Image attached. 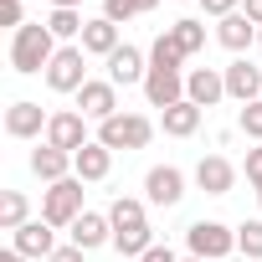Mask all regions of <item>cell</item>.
Returning a JSON list of instances; mask_svg holds the SVG:
<instances>
[{
  "mask_svg": "<svg viewBox=\"0 0 262 262\" xmlns=\"http://www.w3.org/2000/svg\"><path fill=\"white\" fill-rule=\"evenodd\" d=\"M180 62H185V52L170 41V31H160L155 47H149V67H180Z\"/></svg>",
  "mask_w": 262,
  "mask_h": 262,
  "instance_id": "4316f807",
  "label": "cell"
},
{
  "mask_svg": "<svg viewBox=\"0 0 262 262\" xmlns=\"http://www.w3.org/2000/svg\"><path fill=\"white\" fill-rule=\"evenodd\" d=\"M77 216H82V180L77 175H67V180L41 190V221L47 226H72Z\"/></svg>",
  "mask_w": 262,
  "mask_h": 262,
  "instance_id": "277c9868",
  "label": "cell"
},
{
  "mask_svg": "<svg viewBox=\"0 0 262 262\" xmlns=\"http://www.w3.org/2000/svg\"><path fill=\"white\" fill-rule=\"evenodd\" d=\"M236 252L252 257V262H262V221H242L236 226Z\"/></svg>",
  "mask_w": 262,
  "mask_h": 262,
  "instance_id": "83f0119b",
  "label": "cell"
},
{
  "mask_svg": "<svg viewBox=\"0 0 262 262\" xmlns=\"http://www.w3.org/2000/svg\"><path fill=\"white\" fill-rule=\"evenodd\" d=\"M144 77H149V57H144L139 47L123 41V47L108 57V82H113V88H134V82H144Z\"/></svg>",
  "mask_w": 262,
  "mask_h": 262,
  "instance_id": "7c38bea8",
  "label": "cell"
},
{
  "mask_svg": "<svg viewBox=\"0 0 262 262\" xmlns=\"http://www.w3.org/2000/svg\"><path fill=\"white\" fill-rule=\"evenodd\" d=\"M26 221H31L26 190H6V195H0V231H21Z\"/></svg>",
  "mask_w": 262,
  "mask_h": 262,
  "instance_id": "cb8c5ba5",
  "label": "cell"
},
{
  "mask_svg": "<svg viewBox=\"0 0 262 262\" xmlns=\"http://www.w3.org/2000/svg\"><path fill=\"white\" fill-rule=\"evenodd\" d=\"M185 247H190V257H201V262H221V257L236 252V231L221 226V221H195V226L185 231Z\"/></svg>",
  "mask_w": 262,
  "mask_h": 262,
  "instance_id": "5b68a950",
  "label": "cell"
},
{
  "mask_svg": "<svg viewBox=\"0 0 262 262\" xmlns=\"http://www.w3.org/2000/svg\"><path fill=\"white\" fill-rule=\"evenodd\" d=\"M52 57H57V36H52V26H47V21H26V26L11 36V67H16L21 77L47 72V67H52Z\"/></svg>",
  "mask_w": 262,
  "mask_h": 262,
  "instance_id": "7a4b0ae2",
  "label": "cell"
},
{
  "mask_svg": "<svg viewBox=\"0 0 262 262\" xmlns=\"http://www.w3.org/2000/svg\"><path fill=\"white\" fill-rule=\"evenodd\" d=\"M242 11H247V21L262 31V0H242Z\"/></svg>",
  "mask_w": 262,
  "mask_h": 262,
  "instance_id": "e575fe53",
  "label": "cell"
},
{
  "mask_svg": "<svg viewBox=\"0 0 262 262\" xmlns=\"http://www.w3.org/2000/svg\"><path fill=\"white\" fill-rule=\"evenodd\" d=\"M108 170H113V149H103L98 139H93V144H82V149L72 155V175H77L82 185H93V180H108Z\"/></svg>",
  "mask_w": 262,
  "mask_h": 262,
  "instance_id": "ac0fdd59",
  "label": "cell"
},
{
  "mask_svg": "<svg viewBox=\"0 0 262 262\" xmlns=\"http://www.w3.org/2000/svg\"><path fill=\"white\" fill-rule=\"evenodd\" d=\"M155 139V123L144 118V113H113L108 123H98V144L103 149H144Z\"/></svg>",
  "mask_w": 262,
  "mask_h": 262,
  "instance_id": "3957f363",
  "label": "cell"
},
{
  "mask_svg": "<svg viewBox=\"0 0 262 262\" xmlns=\"http://www.w3.org/2000/svg\"><path fill=\"white\" fill-rule=\"evenodd\" d=\"M185 262H201V257H185Z\"/></svg>",
  "mask_w": 262,
  "mask_h": 262,
  "instance_id": "f35d334b",
  "label": "cell"
},
{
  "mask_svg": "<svg viewBox=\"0 0 262 262\" xmlns=\"http://www.w3.org/2000/svg\"><path fill=\"white\" fill-rule=\"evenodd\" d=\"M11 247L21 252V257H52L57 252V226H47V221H26L21 231H11Z\"/></svg>",
  "mask_w": 262,
  "mask_h": 262,
  "instance_id": "2e32d148",
  "label": "cell"
},
{
  "mask_svg": "<svg viewBox=\"0 0 262 262\" xmlns=\"http://www.w3.org/2000/svg\"><path fill=\"white\" fill-rule=\"evenodd\" d=\"M257 47H262V31H257Z\"/></svg>",
  "mask_w": 262,
  "mask_h": 262,
  "instance_id": "74e56055",
  "label": "cell"
},
{
  "mask_svg": "<svg viewBox=\"0 0 262 262\" xmlns=\"http://www.w3.org/2000/svg\"><path fill=\"white\" fill-rule=\"evenodd\" d=\"M88 82V52L82 47H57L52 67H47V88L52 93H82Z\"/></svg>",
  "mask_w": 262,
  "mask_h": 262,
  "instance_id": "8992f818",
  "label": "cell"
},
{
  "mask_svg": "<svg viewBox=\"0 0 262 262\" xmlns=\"http://www.w3.org/2000/svg\"><path fill=\"white\" fill-rule=\"evenodd\" d=\"M257 201H262V190H257Z\"/></svg>",
  "mask_w": 262,
  "mask_h": 262,
  "instance_id": "ab89813d",
  "label": "cell"
},
{
  "mask_svg": "<svg viewBox=\"0 0 262 262\" xmlns=\"http://www.w3.org/2000/svg\"><path fill=\"white\" fill-rule=\"evenodd\" d=\"M216 41H221L226 52H236V57H242V52L257 41V26L247 21V11H236V16H226V21L216 26Z\"/></svg>",
  "mask_w": 262,
  "mask_h": 262,
  "instance_id": "44dd1931",
  "label": "cell"
},
{
  "mask_svg": "<svg viewBox=\"0 0 262 262\" xmlns=\"http://www.w3.org/2000/svg\"><path fill=\"white\" fill-rule=\"evenodd\" d=\"M247 180L262 190V144H257V149H247Z\"/></svg>",
  "mask_w": 262,
  "mask_h": 262,
  "instance_id": "1f68e13d",
  "label": "cell"
},
{
  "mask_svg": "<svg viewBox=\"0 0 262 262\" xmlns=\"http://www.w3.org/2000/svg\"><path fill=\"white\" fill-rule=\"evenodd\" d=\"M221 77H226V98H236L242 108L262 98V72H257V67L247 62V57H236L231 67H221Z\"/></svg>",
  "mask_w": 262,
  "mask_h": 262,
  "instance_id": "5bb4252c",
  "label": "cell"
},
{
  "mask_svg": "<svg viewBox=\"0 0 262 262\" xmlns=\"http://www.w3.org/2000/svg\"><path fill=\"white\" fill-rule=\"evenodd\" d=\"M236 123H242V134H247V139H257V144H262V98H257V103H247Z\"/></svg>",
  "mask_w": 262,
  "mask_h": 262,
  "instance_id": "f1b7e54d",
  "label": "cell"
},
{
  "mask_svg": "<svg viewBox=\"0 0 262 262\" xmlns=\"http://www.w3.org/2000/svg\"><path fill=\"white\" fill-rule=\"evenodd\" d=\"M185 98H190L195 108H216V103L226 98L221 67H190V72H185Z\"/></svg>",
  "mask_w": 262,
  "mask_h": 262,
  "instance_id": "8fae6325",
  "label": "cell"
},
{
  "mask_svg": "<svg viewBox=\"0 0 262 262\" xmlns=\"http://www.w3.org/2000/svg\"><path fill=\"white\" fill-rule=\"evenodd\" d=\"M82 0H52V11H77Z\"/></svg>",
  "mask_w": 262,
  "mask_h": 262,
  "instance_id": "8d00e7d4",
  "label": "cell"
},
{
  "mask_svg": "<svg viewBox=\"0 0 262 262\" xmlns=\"http://www.w3.org/2000/svg\"><path fill=\"white\" fill-rule=\"evenodd\" d=\"M139 262H180V257H175V252H170V247H160V242H155V247H149V252H144V257H139Z\"/></svg>",
  "mask_w": 262,
  "mask_h": 262,
  "instance_id": "d6a6232c",
  "label": "cell"
},
{
  "mask_svg": "<svg viewBox=\"0 0 262 262\" xmlns=\"http://www.w3.org/2000/svg\"><path fill=\"white\" fill-rule=\"evenodd\" d=\"M144 98H149V108H175V103H185V72L180 67H149V77H144Z\"/></svg>",
  "mask_w": 262,
  "mask_h": 262,
  "instance_id": "52a82bcc",
  "label": "cell"
},
{
  "mask_svg": "<svg viewBox=\"0 0 262 262\" xmlns=\"http://www.w3.org/2000/svg\"><path fill=\"white\" fill-rule=\"evenodd\" d=\"M108 221H113V252L118 257H144L149 247H155V231H149V211H144V201H134V195H118L113 206H108Z\"/></svg>",
  "mask_w": 262,
  "mask_h": 262,
  "instance_id": "6da1fadb",
  "label": "cell"
},
{
  "mask_svg": "<svg viewBox=\"0 0 262 262\" xmlns=\"http://www.w3.org/2000/svg\"><path fill=\"white\" fill-rule=\"evenodd\" d=\"M67 231H72V247H82V252H98V247H108V242H113V221H108V216H98V211H82Z\"/></svg>",
  "mask_w": 262,
  "mask_h": 262,
  "instance_id": "e0dca14e",
  "label": "cell"
},
{
  "mask_svg": "<svg viewBox=\"0 0 262 262\" xmlns=\"http://www.w3.org/2000/svg\"><path fill=\"white\" fill-rule=\"evenodd\" d=\"M201 11H206V16H216V21H226V16H236V11H242V0H201Z\"/></svg>",
  "mask_w": 262,
  "mask_h": 262,
  "instance_id": "4dcf8cb0",
  "label": "cell"
},
{
  "mask_svg": "<svg viewBox=\"0 0 262 262\" xmlns=\"http://www.w3.org/2000/svg\"><path fill=\"white\" fill-rule=\"evenodd\" d=\"M47 144H52V149H67V155H77L82 144H93V139H88V118H82L77 108H62V113H52V123H47Z\"/></svg>",
  "mask_w": 262,
  "mask_h": 262,
  "instance_id": "ba28073f",
  "label": "cell"
},
{
  "mask_svg": "<svg viewBox=\"0 0 262 262\" xmlns=\"http://www.w3.org/2000/svg\"><path fill=\"white\" fill-rule=\"evenodd\" d=\"M0 262H31V257H21L16 247H6V252H0Z\"/></svg>",
  "mask_w": 262,
  "mask_h": 262,
  "instance_id": "d590c367",
  "label": "cell"
},
{
  "mask_svg": "<svg viewBox=\"0 0 262 262\" xmlns=\"http://www.w3.org/2000/svg\"><path fill=\"white\" fill-rule=\"evenodd\" d=\"M47 26H52V36H57V41H72V36L82 41V26H88V21H82V11H52V16H47Z\"/></svg>",
  "mask_w": 262,
  "mask_h": 262,
  "instance_id": "484cf974",
  "label": "cell"
},
{
  "mask_svg": "<svg viewBox=\"0 0 262 262\" xmlns=\"http://www.w3.org/2000/svg\"><path fill=\"white\" fill-rule=\"evenodd\" d=\"M144 201H149V206H180V201H185V175H180L175 165H155V170L144 175Z\"/></svg>",
  "mask_w": 262,
  "mask_h": 262,
  "instance_id": "9c48e42d",
  "label": "cell"
},
{
  "mask_svg": "<svg viewBox=\"0 0 262 262\" xmlns=\"http://www.w3.org/2000/svg\"><path fill=\"white\" fill-rule=\"evenodd\" d=\"M47 262H82V247H57Z\"/></svg>",
  "mask_w": 262,
  "mask_h": 262,
  "instance_id": "836d02e7",
  "label": "cell"
},
{
  "mask_svg": "<svg viewBox=\"0 0 262 262\" xmlns=\"http://www.w3.org/2000/svg\"><path fill=\"white\" fill-rule=\"evenodd\" d=\"M0 26L21 31V26H26V0H0Z\"/></svg>",
  "mask_w": 262,
  "mask_h": 262,
  "instance_id": "f546056e",
  "label": "cell"
},
{
  "mask_svg": "<svg viewBox=\"0 0 262 262\" xmlns=\"http://www.w3.org/2000/svg\"><path fill=\"white\" fill-rule=\"evenodd\" d=\"M47 123H52V113H41V103H31V98H21V103L6 108V134L11 139H41Z\"/></svg>",
  "mask_w": 262,
  "mask_h": 262,
  "instance_id": "30bf717a",
  "label": "cell"
},
{
  "mask_svg": "<svg viewBox=\"0 0 262 262\" xmlns=\"http://www.w3.org/2000/svg\"><path fill=\"white\" fill-rule=\"evenodd\" d=\"M77 113L82 118H98V123H108L113 113H118V88L113 82H82V93H77Z\"/></svg>",
  "mask_w": 262,
  "mask_h": 262,
  "instance_id": "4fadbf2b",
  "label": "cell"
},
{
  "mask_svg": "<svg viewBox=\"0 0 262 262\" xmlns=\"http://www.w3.org/2000/svg\"><path fill=\"white\" fill-rule=\"evenodd\" d=\"M31 175L47 180V185H57V180L72 175V155H67V149H52V144H36V149H31Z\"/></svg>",
  "mask_w": 262,
  "mask_h": 262,
  "instance_id": "d6986e66",
  "label": "cell"
},
{
  "mask_svg": "<svg viewBox=\"0 0 262 262\" xmlns=\"http://www.w3.org/2000/svg\"><path fill=\"white\" fill-rule=\"evenodd\" d=\"M160 0H103V16L118 26V21H134V16H149Z\"/></svg>",
  "mask_w": 262,
  "mask_h": 262,
  "instance_id": "d4e9b609",
  "label": "cell"
},
{
  "mask_svg": "<svg viewBox=\"0 0 262 262\" xmlns=\"http://www.w3.org/2000/svg\"><path fill=\"white\" fill-rule=\"evenodd\" d=\"M195 185H201L206 195H231V185H236V165H231L226 155H206V160L195 165Z\"/></svg>",
  "mask_w": 262,
  "mask_h": 262,
  "instance_id": "9a60e30c",
  "label": "cell"
},
{
  "mask_svg": "<svg viewBox=\"0 0 262 262\" xmlns=\"http://www.w3.org/2000/svg\"><path fill=\"white\" fill-rule=\"evenodd\" d=\"M195 128H201V108H195L190 98L175 103V108H165V134H170V139H190Z\"/></svg>",
  "mask_w": 262,
  "mask_h": 262,
  "instance_id": "7402d4cb",
  "label": "cell"
},
{
  "mask_svg": "<svg viewBox=\"0 0 262 262\" xmlns=\"http://www.w3.org/2000/svg\"><path fill=\"white\" fill-rule=\"evenodd\" d=\"M118 47H123V41H118V26H113L108 16H98V21L82 26V52H88V57H103V62H108Z\"/></svg>",
  "mask_w": 262,
  "mask_h": 262,
  "instance_id": "ffe728a7",
  "label": "cell"
},
{
  "mask_svg": "<svg viewBox=\"0 0 262 262\" xmlns=\"http://www.w3.org/2000/svg\"><path fill=\"white\" fill-rule=\"evenodd\" d=\"M165 31H170V41H175L185 57H195V52L206 47V21H195V16H180V21L165 26Z\"/></svg>",
  "mask_w": 262,
  "mask_h": 262,
  "instance_id": "603a6c76",
  "label": "cell"
}]
</instances>
